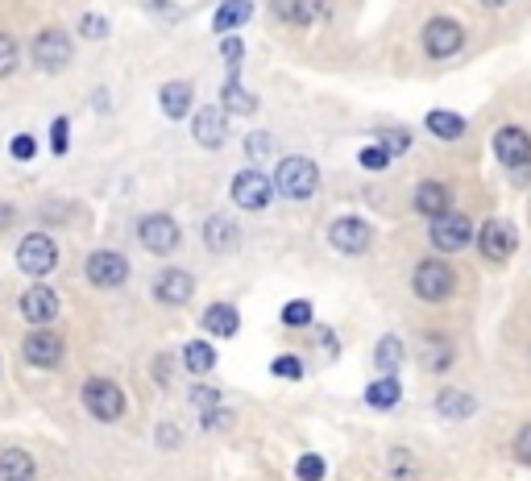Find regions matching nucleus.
Returning <instances> with one entry per match:
<instances>
[{"label":"nucleus","instance_id":"f257e3e1","mask_svg":"<svg viewBox=\"0 0 531 481\" xmlns=\"http://www.w3.org/2000/svg\"><path fill=\"white\" fill-rule=\"evenodd\" d=\"M270 183L283 200H312L316 187H320V166L312 158H303V154H291V158L278 162Z\"/></svg>","mask_w":531,"mask_h":481},{"label":"nucleus","instance_id":"f03ea898","mask_svg":"<svg viewBox=\"0 0 531 481\" xmlns=\"http://www.w3.org/2000/svg\"><path fill=\"white\" fill-rule=\"evenodd\" d=\"M411 291L424 299V303H444V299L457 291V270L449 262H440V258L415 262V270H411Z\"/></svg>","mask_w":531,"mask_h":481},{"label":"nucleus","instance_id":"7ed1b4c3","mask_svg":"<svg viewBox=\"0 0 531 481\" xmlns=\"http://www.w3.org/2000/svg\"><path fill=\"white\" fill-rule=\"evenodd\" d=\"M30 54H34V67H38L42 75H63V71L71 67V59H75V42H71L67 30L50 25V30H38Z\"/></svg>","mask_w":531,"mask_h":481},{"label":"nucleus","instance_id":"20e7f679","mask_svg":"<svg viewBox=\"0 0 531 481\" xmlns=\"http://www.w3.org/2000/svg\"><path fill=\"white\" fill-rule=\"evenodd\" d=\"M83 411H88L96 423H117L125 415V390L113 378H88L79 390Z\"/></svg>","mask_w":531,"mask_h":481},{"label":"nucleus","instance_id":"39448f33","mask_svg":"<svg viewBox=\"0 0 531 481\" xmlns=\"http://www.w3.org/2000/svg\"><path fill=\"white\" fill-rule=\"evenodd\" d=\"M179 241H183V229H179L175 216L150 212V216L137 220V245H142L146 253H154V258H166V253H175Z\"/></svg>","mask_w":531,"mask_h":481},{"label":"nucleus","instance_id":"423d86ee","mask_svg":"<svg viewBox=\"0 0 531 481\" xmlns=\"http://www.w3.org/2000/svg\"><path fill=\"white\" fill-rule=\"evenodd\" d=\"M54 266H59V241L46 237V233H30V237H21L17 245V270L21 274H30V278H46L54 274Z\"/></svg>","mask_w":531,"mask_h":481},{"label":"nucleus","instance_id":"0eeeda50","mask_svg":"<svg viewBox=\"0 0 531 481\" xmlns=\"http://www.w3.org/2000/svg\"><path fill=\"white\" fill-rule=\"evenodd\" d=\"M328 245L345 253V258H361V253H370V245H374V229L361 216H337L328 224Z\"/></svg>","mask_w":531,"mask_h":481},{"label":"nucleus","instance_id":"6e6552de","mask_svg":"<svg viewBox=\"0 0 531 481\" xmlns=\"http://www.w3.org/2000/svg\"><path fill=\"white\" fill-rule=\"evenodd\" d=\"M428 241L436 253H461L465 245H473V224L461 212H444L428 220Z\"/></svg>","mask_w":531,"mask_h":481},{"label":"nucleus","instance_id":"1a4fd4ad","mask_svg":"<svg viewBox=\"0 0 531 481\" xmlns=\"http://www.w3.org/2000/svg\"><path fill=\"white\" fill-rule=\"evenodd\" d=\"M83 274H88L92 287L117 291V287H125V282H129V258H125V253H117V249H96L92 258H88V266H83Z\"/></svg>","mask_w":531,"mask_h":481},{"label":"nucleus","instance_id":"9d476101","mask_svg":"<svg viewBox=\"0 0 531 481\" xmlns=\"http://www.w3.org/2000/svg\"><path fill=\"white\" fill-rule=\"evenodd\" d=\"M419 42H424L428 59H453V54L465 46V30H461V21H453V17H432L424 25V34H419Z\"/></svg>","mask_w":531,"mask_h":481},{"label":"nucleus","instance_id":"9b49d317","mask_svg":"<svg viewBox=\"0 0 531 481\" xmlns=\"http://www.w3.org/2000/svg\"><path fill=\"white\" fill-rule=\"evenodd\" d=\"M478 241V249H482V258L486 262H494V266H502V262H511L515 258V249H519V237H515V224H507V220H486L482 224V233L473 237Z\"/></svg>","mask_w":531,"mask_h":481},{"label":"nucleus","instance_id":"f8f14e48","mask_svg":"<svg viewBox=\"0 0 531 481\" xmlns=\"http://www.w3.org/2000/svg\"><path fill=\"white\" fill-rule=\"evenodd\" d=\"M229 195H233V204L245 208V212H266L270 208V195H274V183L262 171H254V166H245L241 175H233Z\"/></svg>","mask_w":531,"mask_h":481},{"label":"nucleus","instance_id":"ddd939ff","mask_svg":"<svg viewBox=\"0 0 531 481\" xmlns=\"http://www.w3.org/2000/svg\"><path fill=\"white\" fill-rule=\"evenodd\" d=\"M67 345H63V336L54 332V328H34L30 336L21 341V357L34 365V370H54V365L63 361Z\"/></svg>","mask_w":531,"mask_h":481},{"label":"nucleus","instance_id":"4468645a","mask_svg":"<svg viewBox=\"0 0 531 481\" xmlns=\"http://www.w3.org/2000/svg\"><path fill=\"white\" fill-rule=\"evenodd\" d=\"M17 311H21V320H25V324L50 328L54 320H59V295H54L50 287H42V282H34V287L17 299Z\"/></svg>","mask_w":531,"mask_h":481},{"label":"nucleus","instance_id":"2eb2a0df","mask_svg":"<svg viewBox=\"0 0 531 481\" xmlns=\"http://www.w3.org/2000/svg\"><path fill=\"white\" fill-rule=\"evenodd\" d=\"M494 158L507 166V171H515V166H527L531 162V133L523 125H502L494 133Z\"/></svg>","mask_w":531,"mask_h":481},{"label":"nucleus","instance_id":"dca6fc26","mask_svg":"<svg viewBox=\"0 0 531 481\" xmlns=\"http://www.w3.org/2000/svg\"><path fill=\"white\" fill-rule=\"evenodd\" d=\"M195 295V274L191 270H179V266H166L158 278H154V299L162 307H183L191 303Z\"/></svg>","mask_w":531,"mask_h":481},{"label":"nucleus","instance_id":"f3484780","mask_svg":"<svg viewBox=\"0 0 531 481\" xmlns=\"http://www.w3.org/2000/svg\"><path fill=\"white\" fill-rule=\"evenodd\" d=\"M191 137L200 141L204 150H220V146H225V137H229V112L220 104L200 108V112H195V121H191Z\"/></svg>","mask_w":531,"mask_h":481},{"label":"nucleus","instance_id":"a211bd4d","mask_svg":"<svg viewBox=\"0 0 531 481\" xmlns=\"http://www.w3.org/2000/svg\"><path fill=\"white\" fill-rule=\"evenodd\" d=\"M411 208L419 212V216H444V212H453V187L449 183H436V179H428V183H419L415 187V195H411Z\"/></svg>","mask_w":531,"mask_h":481},{"label":"nucleus","instance_id":"6ab92c4d","mask_svg":"<svg viewBox=\"0 0 531 481\" xmlns=\"http://www.w3.org/2000/svg\"><path fill=\"white\" fill-rule=\"evenodd\" d=\"M0 481H38V461L30 457V448H0Z\"/></svg>","mask_w":531,"mask_h":481},{"label":"nucleus","instance_id":"aec40b11","mask_svg":"<svg viewBox=\"0 0 531 481\" xmlns=\"http://www.w3.org/2000/svg\"><path fill=\"white\" fill-rule=\"evenodd\" d=\"M419 357H424L428 374L444 378V374L453 370V361H457V349H453V341H449V336H440V332H428V336H424V349H419Z\"/></svg>","mask_w":531,"mask_h":481},{"label":"nucleus","instance_id":"412c9836","mask_svg":"<svg viewBox=\"0 0 531 481\" xmlns=\"http://www.w3.org/2000/svg\"><path fill=\"white\" fill-rule=\"evenodd\" d=\"M158 104H162V112L171 121H183L187 112H191V104H195V88H191L187 79H171V83H162Z\"/></svg>","mask_w":531,"mask_h":481},{"label":"nucleus","instance_id":"4be33fe9","mask_svg":"<svg viewBox=\"0 0 531 481\" xmlns=\"http://www.w3.org/2000/svg\"><path fill=\"white\" fill-rule=\"evenodd\" d=\"M237 241H241V229H237L229 216H208V220H204V245H208L212 253H233Z\"/></svg>","mask_w":531,"mask_h":481},{"label":"nucleus","instance_id":"5701e85b","mask_svg":"<svg viewBox=\"0 0 531 481\" xmlns=\"http://www.w3.org/2000/svg\"><path fill=\"white\" fill-rule=\"evenodd\" d=\"M237 328H241V316L233 303H212L204 311V332H212L216 341H229V336H237Z\"/></svg>","mask_w":531,"mask_h":481},{"label":"nucleus","instance_id":"b1692460","mask_svg":"<svg viewBox=\"0 0 531 481\" xmlns=\"http://www.w3.org/2000/svg\"><path fill=\"white\" fill-rule=\"evenodd\" d=\"M399 399H403V386H399L395 374H378V378L366 386V403H370L374 411H395Z\"/></svg>","mask_w":531,"mask_h":481},{"label":"nucleus","instance_id":"393cba45","mask_svg":"<svg viewBox=\"0 0 531 481\" xmlns=\"http://www.w3.org/2000/svg\"><path fill=\"white\" fill-rule=\"evenodd\" d=\"M249 17H254V0H225V5L216 9V17H212V30L216 34H233L237 25H245Z\"/></svg>","mask_w":531,"mask_h":481},{"label":"nucleus","instance_id":"a878e982","mask_svg":"<svg viewBox=\"0 0 531 481\" xmlns=\"http://www.w3.org/2000/svg\"><path fill=\"white\" fill-rule=\"evenodd\" d=\"M436 411L444 419H469L473 411H478V399H473V394H465V390H440L436 394Z\"/></svg>","mask_w":531,"mask_h":481},{"label":"nucleus","instance_id":"bb28decb","mask_svg":"<svg viewBox=\"0 0 531 481\" xmlns=\"http://www.w3.org/2000/svg\"><path fill=\"white\" fill-rule=\"evenodd\" d=\"M424 125H428V133L440 137V141H457V137L465 133V117H457V112H449V108H432L428 117H424Z\"/></svg>","mask_w":531,"mask_h":481},{"label":"nucleus","instance_id":"cd10ccee","mask_svg":"<svg viewBox=\"0 0 531 481\" xmlns=\"http://www.w3.org/2000/svg\"><path fill=\"white\" fill-rule=\"evenodd\" d=\"M183 365H187V374H212L216 370L212 341H187L183 345Z\"/></svg>","mask_w":531,"mask_h":481},{"label":"nucleus","instance_id":"c85d7f7f","mask_svg":"<svg viewBox=\"0 0 531 481\" xmlns=\"http://www.w3.org/2000/svg\"><path fill=\"white\" fill-rule=\"evenodd\" d=\"M220 108L225 112H254L258 108V96L245 88V83L233 75L229 83H225V92H220Z\"/></svg>","mask_w":531,"mask_h":481},{"label":"nucleus","instance_id":"c756f323","mask_svg":"<svg viewBox=\"0 0 531 481\" xmlns=\"http://www.w3.org/2000/svg\"><path fill=\"white\" fill-rule=\"evenodd\" d=\"M328 5L332 0H291V25H299V30H312L316 21H324L328 17Z\"/></svg>","mask_w":531,"mask_h":481},{"label":"nucleus","instance_id":"7c9ffc66","mask_svg":"<svg viewBox=\"0 0 531 481\" xmlns=\"http://www.w3.org/2000/svg\"><path fill=\"white\" fill-rule=\"evenodd\" d=\"M374 365H378V374H395L399 365H403V341L399 336H382V341L374 345Z\"/></svg>","mask_w":531,"mask_h":481},{"label":"nucleus","instance_id":"2f4dec72","mask_svg":"<svg viewBox=\"0 0 531 481\" xmlns=\"http://www.w3.org/2000/svg\"><path fill=\"white\" fill-rule=\"evenodd\" d=\"M378 146H382L390 158H395V154H407V150H411V133H407V129H399V125H382Z\"/></svg>","mask_w":531,"mask_h":481},{"label":"nucleus","instance_id":"473e14b6","mask_svg":"<svg viewBox=\"0 0 531 481\" xmlns=\"http://www.w3.org/2000/svg\"><path fill=\"white\" fill-rule=\"evenodd\" d=\"M316 320V307L307 303V299H291V303H283V324L287 328H307Z\"/></svg>","mask_w":531,"mask_h":481},{"label":"nucleus","instance_id":"72a5a7b5","mask_svg":"<svg viewBox=\"0 0 531 481\" xmlns=\"http://www.w3.org/2000/svg\"><path fill=\"white\" fill-rule=\"evenodd\" d=\"M270 374H274V378H287V382H299V378H303V361H299L295 353H283V357L270 361Z\"/></svg>","mask_w":531,"mask_h":481},{"label":"nucleus","instance_id":"f704fd0d","mask_svg":"<svg viewBox=\"0 0 531 481\" xmlns=\"http://www.w3.org/2000/svg\"><path fill=\"white\" fill-rule=\"evenodd\" d=\"M21 63V54H17V42L9 34H0V79H9Z\"/></svg>","mask_w":531,"mask_h":481},{"label":"nucleus","instance_id":"c9c22d12","mask_svg":"<svg viewBox=\"0 0 531 481\" xmlns=\"http://www.w3.org/2000/svg\"><path fill=\"white\" fill-rule=\"evenodd\" d=\"M50 150L54 154H67L71 150V121L67 117H54V125H50Z\"/></svg>","mask_w":531,"mask_h":481},{"label":"nucleus","instance_id":"e433bc0d","mask_svg":"<svg viewBox=\"0 0 531 481\" xmlns=\"http://www.w3.org/2000/svg\"><path fill=\"white\" fill-rule=\"evenodd\" d=\"M295 477H299V481H324V461L307 452V457L295 461Z\"/></svg>","mask_w":531,"mask_h":481},{"label":"nucleus","instance_id":"4c0bfd02","mask_svg":"<svg viewBox=\"0 0 531 481\" xmlns=\"http://www.w3.org/2000/svg\"><path fill=\"white\" fill-rule=\"evenodd\" d=\"M357 162L366 166V171H386V166H390V154H386V150L378 146V141H374V146H366V150L357 154Z\"/></svg>","mask_w":531,"mask_h":481},{"label":"nucleus","instance_id":"58836bf2","mask_svg":"<svg viewBox=\"0 0 531 481\" xmlns=\"http://www.w3.org/2000/svg\"><path fill=\"white\" fill-rule=\"evenodd\" d=\"M9 154H13L17 162H30V158L38 154V141H34L30 133H17V137L9 141Z\"/></svg>","mask_w":531,"mask_h":481},{"label":"nucleus","instance_id":"ea45409f","mask_svg":"<svg viewBox=\"0 0 531 481\" xmlns=\"http://www.w3.org/2000/svg\"><path fill=\"white\" fill-rule=\"evenodd\" d=\"M511 452H515V461H519V465H531V423H523V428L515 432Z\"/></svg>","mask_w":531,"mask_h":481},{"label":"nucleus","instance_id":"a19ab883","mask_svg":"<svg viewBox=\"0 0 531 481\" xmlns=\"http://www.w3.org/2000/svg\"><path fill=\"white\" fill-rule=\"evenodd\" d=\"M191 407H200V411H212V407H220V390H212V386H195L191 394Z\"/></svg>","mask_w":531,"mask_h":481},{"label":"nucleus","instance_id":"79ce46f5","mask_svg":"<svg viewBox=\"0 0 531 481\" xmlns=\"http://www.w3.org/2000/svg\"><path fill=\"white\" fill-rule=\"evenodd\" d=\"M79 34L92 38V42H104V38H108V21H104V17H83V21H79Z\"/></svg>","mask_w":531,"mask_h":481},{"label":"nucleus","instance_id":"37998d69","mask_svg":"<svg viewBox=\"0 0 531 481\" xmlns=\"http://www.w3.org/2000/svg\"><path fill=\"white\" fill-rule=\"evenodd\" d=\"M220 54H225V63H229V75H237V63L245 59V42H241V38H225Z\"/></svg>","mask_w":531,"mask_h":481},{"label":"nucleus","instance_id":"c03bdc74","mask_svg":"<svg viewBox=\"0 0 531 481\" xmlns=\"http://www.w3.org/2000/svg\"><path fill=\"white\" fill-rule=\"evenodd\" d=\"M266 154H270V133L245 137V158H266Z\"/></svg>","mask_w":531,"mask_h":481},{"label":"nucleus","instance_id":"a18cd8bd","mask_svg":"<svg viewBox=\"0 0 531 481\" xmlns=\"http://www.w3.org/2000/svg\"><path fill=\"white\" fill-rule=\"evenodd\" d=\"M179 436H183V432L175 428V423H162V428H158V444H162V448H179Z\"/></svg>","mask_w":531,"mask_h":481},{"label":"nucleus","instance_id":"49530a36","mask_svg":"<svg viewBox=\"0 0 531 481\" xmlns=\"http://www.w3.org/2000/svg\"><path fill=\"white\" fill-rule=\"evenodd\" d=\"M9 224H17V208H13V204H5V200H0V233H5Z\"/></svg>","mask_w":531,"mask_h":481},{"label":"nucleus","instance_id":"de8ad7c7","mask_svg":"<svg viewBox=\"0 0 531 481\" xmlns=\"http://www.w3.org/2000/svg\"><path fill=\"white\" fill-rule=\"evenodd\" d=\"M511 183H515V187H527V183H531V162H527V166H515V171H511Z\"/></svg>","mask_w":531,"mask_h":481},{"label":"nucleus","instance_id":"09e8293b","mask_svg":"<svg viewBox=\"0 0 531 481\" xmlns=\"http://www.w3.org/2000/svg\"><path fill=\"white\" fill-rule=\"evenodd\" d=\"M274 13L287 21V17H291V0H274Z\"/></svg>","mask_w":531,"mask_h":481},{"label":"nucleus","instance_id":"8fccbe9b","mask_svg":"<svg viewBox=\"0 0 531 481\" xmlns=\"http://www.w3.org/2000/svg\"><path fill=\"white\" fill-rule=\"evenodd\" d=\"M482 5H490V9H502V5H511V0H482Z\"/></svg>","mask_w":531,"mask_h":481},{"label":"nucleus","instance_id":"3c124183","mask_svg":"<svg viewBox=\"0 0 531 481\" xmlns=\"http://www.w3.org/2000/svg\"><path fill=\"white\" fill-rule=\"evenodd\" d=\"M154 5H158V9H171V0H154Z\"/></svg>","mask_w":531,"mask_h":481}]
</instances>
